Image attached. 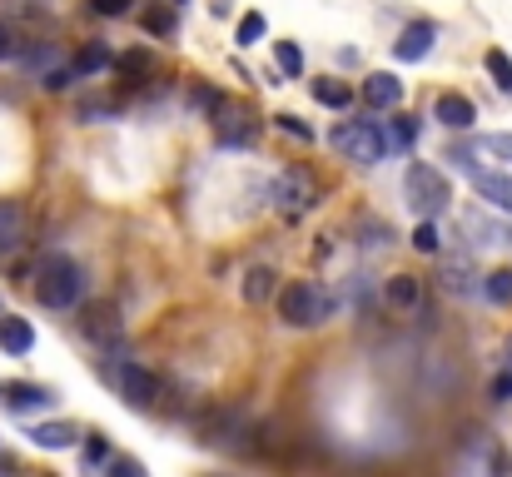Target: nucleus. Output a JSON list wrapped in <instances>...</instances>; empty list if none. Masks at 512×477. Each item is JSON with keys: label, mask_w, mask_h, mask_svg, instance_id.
Returning a JSON list of instances; mask_svg holds the SVG:
<instances>
[{"label": "nucleus", "mask_w": 512, "mask_h": 477, "mask_svg": "<svg viewBox=\"0 0 512 477\" xmlns=\"http://www.w3.org/2000/svg\"><path fill=\"white\" fill-rule=\"evenodd\" d=\"M35 294L45 309H75L80 294H85V269L70 259V254H45L40 269H35Z\"/></svg>", "instance_id": "obj_1"}, {"label": "nucleus", "mask_w": 512, "mask_h": 477, "mask_svg": "<svg viewBox=\"0 0 512 477\" xmlns=\"http://www.w3.org/2000/svg\"><path fill=\"white\" fill-rule=\"evenodd\" d=\"M403 194H408V209L418 214V219H433V214H443L448 209V199H453V184H448V174L438 169V164H408V174H403Z\"/></svg>", "instance_id": "obj_2"}, {"label": "nucleus", "mask_w": 512, "mask_h": 477, "mask_svg": "<svg viewBox=\"0 0 512 477\" xmlns=\"http://www.w3.org/2000/svg\"><path fill=\"white\" fill-rule=\"evenodd\" d=\"M329 145L353 164H383L388 159V135L373 125V120H343L329 130Z\"/></svg>", "instance_id": "obj_3"}, {"label": "nucleus", "mask_w": 512, "mask_h": 477, "mask_svg": "<svg viewBox=\"0 0 512 477\" xmlns=\"http://www.w3.org/2000/svg\"><path fill=\"white\" fill-rule=\"evenodd\" d=\"M274 209L284 214V219H299V214H309L319 199H324V184L314 179V169H304V164H289L279 179H274Z\"/></svg>", "instance_id": "obj_4"}, {"label": "nucleus", "mask_w": 512, "mask_h": 477, "mask_svg": "<svg viewBox=\"0 0 512 477\" xmlns=\"http://www.w3.org/2000/svg\"><path fill=\"white\" fill-rule=\"evenodd\" d=\"M279 318L289 328H319V323L334 318V299L314 284H284L279 289Z\"/></svg>", "instance_id": "obj_5"}, {"label": "nucleus", "mask_w": 512, "mask_h": 477, "mask_svg": "<svg viewBox=\"0 0 512 477\" xmlns=\"http://www.w3.org/2000/svg\"><path fill=\"white\" fill-rule=\"evenodd\" d=\"M115 388L130 408H155L160 403V378L145 368V363H120L115 368Z\"/></svg>", "instance_id": "obj_6"}, {"label": "nucleus", "mask_w": 512, "mask_h": 477, "mask_svg": "<svg viewBox=\"0 0 512 477\" xmlns=\"http://www.w3.org/2000/svg\"><path fill=\"white\" fill-rule=\"evenodd\" d=\"M80 328H85V338H95V343H120V333H125V318L120 309L110 304V299H100V304H85V314H80Z\"/></svg>", "instance_id": "obj_7"}, {"label": "nucleus", "mask_w": 512, "mask_h": 477, "mask_svg": "<svg viewBox=\"0 0 512 477\" xmlns=\"http://www.w3.org/2000/svg\"><path fill=\"white\" fill-rule=\"evenodd\" d=\"M209 120H214V130H219V140H224V145H249V140H254V115H249V110H239L234 100H224Z\"/></svg>", "instance_id": "obj_8"}, {"label": "nucleus", "mask_w": 512, "mask_h": 477, "mask_svg": "<svg viewBox=\"0 0 512 477\" xmlns=\"http://www.w3.org/2000/svg\"><path fill=\"white\" fill-rule=\"evenodd\" d=\"M468 179H473L483 204H493L498 214H512V174H503V169H473Z\"/></svg>", "instance_id": "obj_9"}, {"label": "nucleus", "mask_w": 512, "mask_h": 477, "mask_svg": "<svg viewBox=\"0 0 512 477\" xmlns=\"http://www.w3.org/2000/svg\"><path fill=\"white\" fill-rule=\"evenodd\" d=\"M433 40H438V25H433V20H413V25H403V35L393 40V55H398L403 65H413V60H423V55L433 50Z\"/></svg>", "instance_id": "obj_10"}, {"label": "nucleus", "mask_w": 512, "mask_h": 477, "mask_svg": "<svg viewBox=\"0 0 512 477\" xmlns=\"http://www.w3.org/2000/svg\"><path fill=\"white\" fill-rule=\"evenodd\" d=\"M433 120H438L443 130H473L478 110H473V100H468V95L448 90V95H438V100H433Z\"/></svg>", "instance_id": "obj_11"}, {"label": "nucleus", "mask_w": 512, "mask_h": 477, "mask_svg": "<svg viewBox=\"0 0 512 477\" xmlns=\"http://www.w3.org/2000/svg\"><path fill=\"white\" fill-rule=\"evenodd\" d=\"M383 304H388L393 314H413V309L423 304V279H418V274H393V279L383 284Z\"/></svg>", "instance_id": "obj_12"}, {"label": "nucleus", "mask_w": 512, "mask_h": 477, "mask_svg": "<svg viewBox=\"0 0 512 477\" xmlns=\"http://www.w3.org/2000/svg\"><path fill=\"white\" fill-rule=\"evenodd\" d=\"M115 70H120L125 85H150L160 75V55L155 50H125V55H115Z\"/></svg>", "instance_id": "obj_13"}, {"label": "nucleus", "mask_w": 512, "mask_h": 477, "mask_svg": "<svg viewBox=\"0 0 512 477\" xmlns=\"http://www.w3.org/2000/svg\"><path fill=\"white\" fill-rule=\"evenodd\" d=\"M398 100H403V80H398V75L373 70V75L363 80V105H373V110H393Z\"/></svg>", "instance_id": "obj_14"}, {"label": "nucleus", "mask_w": 512, "mask_h": 477, "mask_svg": "<svg viewBox=\"0 0 512 477\" xmlns=\"http://www.w3.org/2000/svg\"><path fill=\"white\" fill-rule=\"evenodd\" d=\"M239 289H244V299L249 304H269V299H279V274L269 269V264H254V269H244V279H239Z\"/></svg>", "instance_id": "obj_15"}, {"label": "nucleus", "mask_w": 512, "mask_h": 477, "mask_svg": "<svg viewBox=\"0 0 512 477\" xmlns=\"http://www.w3.org/2000/svg\"><path fill=\"white\" fill-rule=\"evenodd\" d=\"M0 398H5V408H15V413H25V408H50V403H55V393L40 388V383H5Z\"/></svg>", "instance_id": "obj_16"}, {"label": "nucleus", "mask_w": 512, "mask_h": 477, "mask_svg": "<svg viewBox=\"0 0 512 477\" xmlns=\"http://www.w3.org/2000/svg\"><path fill=\"white\" fill-rule=\"evenodd\" d=\"M75 438H80L75 423H40V428H30V443H35V448H50V453L70 448Z\"/></svg>", "instance_id": "obj_17"}, {"label": "nucleus", "mask_w": 512, "mask_h": 477, "mask_svg": "<svg viewBox=\"0 0 512 477\" xmlns=\"http://www.w3.org/2000/svg\"><path fill=\"white\" fill-rule=\"evenodd\" d=\"M20 234H25V209H20L15 199H0V254L15 249Z\"/></svg>", "instance_id": "obj_18"}, {"label": "nucleus", "mask_w": 512, "mask_h": 477, "mask_svg": "<svg viewBox=\"0 0 512 477\" xmlns=\"http://www.w3.org/2000/svg\"><path fill=\"white\" fill-rule=\"evenodd\" d=\"M0 343H5V353H30V348H35V328H30L25 318L5 314V323H0Z\"/></svg>", "instance_id": "obj_19"}, {"label": "nucleus", "mask_w": 512, "mask_h": 477, "mask_svg": "<svg viewBox=\"0 0 512 477\" xmlns=\"http://www.w3.org/2000/svg\"><path fill=\"white\" fill-rule=\"evenodd\" d=\"M105 65H115V55H110V50H105L100 40H90V45H85V50L75 55V75H100Z\"/></svg>", "instance_id": "obj_20"}, {"label": "nucleus", "mask_w": 512, "mask_h": 477, "mask_svg": "<svg viewBox=\"0 0 512 477\" xmlns=\"http://www.w3.org/2000/svg\"><path fill=\"white\" fill-rule=\"evenodd\" d=\"M80 120H90V125L120 120V100H115V95H90V100H80Z\"/></svg>", "instance_id": "obj_21"}, {"label": "nucleus", "mask_w": 512, "mask_h": 477, "mask_svg": "<svg viewBox=\"0 0 512 477\" xmlns=\"http://www.w3.org/2000/svg\"><path fill=\"white\" fill-rule=\"evenodd\" d=\"M314 100L329 105V110H348L353 105V90L343 80H314Z\"/></svg>", "instance_id": "obj_22"}, {"label": "nucleus", "mask_w": 512, "mask_h": 477, "mask_svg": "<svg viewBox=\"0 0 512 477\" xmlns=\"http://www.w3.org/2000/svg\"><path fill=\"white\" fill-rule=\"evenodd\" d=\"M483 65H488L493 85H498L503 95H512V55H508V50H498V45H493V50L483 55Z\"/></svg>", "instance_id": "obj_23"}, {"label": "nucleus", "mask_w": 512, "mask_h": 477, "mask_svg": "<svg viewBox=\"0 0 512 477\" xmlns=\"http://www.w3.org/2000/svg\"><path fill=\"white\" fill-rule=\"evenodd\" d=\"M443 284H448L453 294H473V269H468V259H443Z\"/></svg>", "instance_id": "obj_24"}, {"label": "nucleus", "mask_w": 512, "mask_h": 477, "mask_svg": "<svg viewBox=\"0 0 512 477\" xmlns=\"http://www.w3.org/2000/svg\"><path fill=\"white\" fill-rule=\"evenodd\" d=\"M483 294H488V304H512V269H493L483 279Z\"/></svg>", "instance_id": "obj_25"}, {"label": "nucleus", "mask_w": 512, "mask_h": 477, "mask_svg": "<svg viewBox=\"0 0 512 477\" xmlns=\"http://www.w3.org/2000/svg\"><path fill=\"white\" fill-rule=\"evenodd\" d=\"M274 60H279V70H284V75H304V50H299L294 40H279Z\"/></svg>", "instance_id": "obj_26"}, {"label": "nucleus", "mask_w": 512, "mask_h": 477, "mask_svg": "<svg viewBox=\"0 0 512 477\" xmlns=\"http://www.w3.org/2000/svg\"><path fill=\"white\" fill-rule=\"evenodd\" d=\"M413 249H418V254H438V249H443V239H438V224H433V219H423V224L413 229Z\"/></svg>", "instance_id": "obj_27"}, {"label": "nucleus", "mask_w": 512, "mask_h": 477, "mask_svg": "<svg viewBox=\"0 0 512 477\" xmlns=\"http://www.w3.org/2000/svg\"><path fill=\"white\" fill-rule=\"evenodd\" d=\"M145 30H150V35H174V30H179V20H174V10L155 5V10H145Z\"/></svg>", "instance_id": "obj_28"}, {"label": "nucleus", "mask_w": 512, "mask_h": 477, "mask_svg": "<svg viewBox=\"0 0 512 477\" xmlns=\"http://www.w3.org/2000/svg\"><path fill=\"white\" fill-rule=\"evenodd\" d=\"M189 105H194V110H204V115H214V110L224 105V95H219L214 85H194V90H189Z\"/></svg>", "instance_id": "obj_29"}, {"label": "nucleus", "mask_w": 512, "mask_h": 477, "mask_svg": "<svg viewBox=\"0 0 512 477\" xmlns=\"http://www.w3.org/2000/svg\"><path fill=\"white\" fill-rule=\"evenodd\" d=\"M393 145H398V150H413V145H418V120H413V115H398V120H393Z\"/></svg>", "instance_id": "obj_30"}, {"label": "nucleus", "mask_w": 512, "mask_h": 477, "mask_svg": "<svg viewBox=\"0 0 512 477\" xmlns=\"http://www.w3.org/2000/svg\"><path fill=\"white\" fill-rule=\"evenodd\" d=\"M264 30H269V20H264L259 10H249V15L239 20V45H254V40H259Z\"/></svg>", "instance_id": "obj_31"}, {"label": "nucleus", "mask_w": 512, "mask_h": 477, "mask_svg": "<svg viewBox=\"0 0 512 477\" xmlns=\"http://www.w3.org/2000/svg\"><path fill=\"white\" fill-rule=\"evenodd\" d=\"M70 80H75V65H55V70H45V75H40V85H45V90H55V95H60Z\"/></svg>", "instance_id": "obj_32"}, {"label": "nucleus", "mask_w": 512, "mask_h": 477, "mask_svg": "<svg viewBox=\"0 0 512 477\" xmlns=\"http://www.w3.org/2000/svg\"><path fill=\"white\" fill-rule=\"evenodd\" d=\"M274 125H279V130H284V135H294V140H304V145H314V130H309V125H304V120H299V115H279V120H274Z\"/></svg>", "instance_id": "obj_33"}, {"label": "nucleus", "mask_w": 512, "mask_h": 477, "mask_svg": "<svg viewBox=\"0 0 512 477\" xmlns=\"http://www.w3.org/2000/svg\"><path fill=\"white\" fill-rule=\"evenodd\" d=\"M90 10H95V15H105V20H120V15H130V10H135V0H90Z\"/></svg>", "instance_id": "obj_34"}, {"label": "nucleus", "mask_w": 512, "mask_h": 477, "mask_svg": "<svg viewBox=\"0 0 512 477\" xmlns=\"http://www.w3.org/2000/svg\"><path fill=\"white\" fill-rule=\"evenodd\" d=\"M110 477H150V473H145L140 458H115V463H110Z\"/></svg>", "instance_id": "obj_35"}, {"label": "nucleus", "mask_w": 512, "mask_h": 477, "mask_svg": "<svg viewBox=\"0 0 512 477\" xmlns=\"http://www.w3.org/2000/svg\"><path fill=\"white\" fill-rule=\"evenodd\" d=\"M105 458H110L105 438H100V433H90V443H85V463H105Z\"/></svg>", "instance_id": "obj_36"}, {"label": "nucleus", "mask_w": 512, "mask_h": 477, "mask_svg": "<svg viewBox=\"0 0 512 477\" xmlns=\"http://www.w3.org/2000/svg\"><path fill=\"white\" fill-rule=\"evenodd\" d=\"M493 403H512V368L493 378Z\"/></svg>", "instance_id": "obj_37"}, {"label": "nucleus", "mask_w": 512, "mask_h": 477, "mask_svg": "<svg viewBox=\"0 0 512 477\" xmlns=\"http://www.w3.org/2000/svg\"><path fill=\"white\" fill-rule=\"evenodd\" d=\"M483 145H488V150H493L498 159H508V164H512V135H488Z\"/></svg>", "instance_id": "obj_38"}, {"label": "nucleus", "mask_w": 512, "mask_h": 477, "mask_svg": "<svg viewBox=\"0 0 512 477\" xmlns=\"http://www.w3.org/2000/svg\"><path fill=\"white\" fill-rule=\"evenodd\" d=\"M15 50H20V45H15V30H10V25L0 20V60H10Z\"/></svg>", "instance_id": "obj_39"}, {"label": "nucleus", "mask_w": 512, "mask_h": 477, "mask_svg": "<svg viewBox=\"0 0 512 477\" xmlns=\"http://www.w3.org/2000/svg\"><path fill=\"white\" fill-rule=\"evenodd\" d=\"M508 368H512V343H508Z\"/></svg>", "instance_id": "obj_40"}]
</instances>
